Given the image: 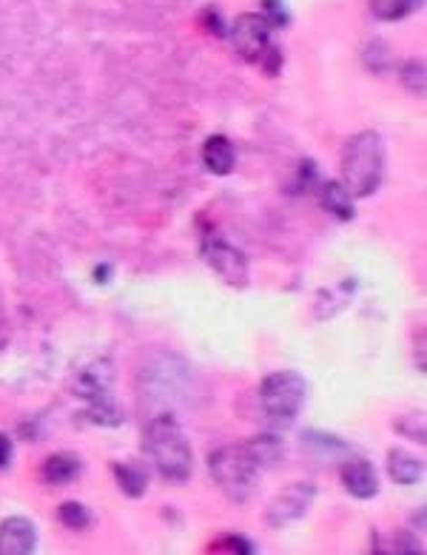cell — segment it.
<instances>
[{
    "instance_id": "obj_10",
    "label": "cell",
    "mask_w": 427,
    "mask_h": 555,
    "mask_svg": "<svg viewBox=\"0 0 427 555\" xmlns=\"http://www.w3.org/2000/svg\"><path fill=\"white\" fill-rule=\"evenodd\" d=\"M342 484H345V490H348L354 499L368 501V499H374L376 492H379L376 467L368 459H351L348 464L342 467Z\"/></svg>"
},
{
    "instance_id": "obj_25",
    "label": "cell",
    "mask_w": 427,
    "mask_h": 555,
    "mask_svg": "<svg viewBox=\"0 0 427 555\" xmlns=\"http://www.w3.org/2000/svg\"><path fill=\"white\" fill-rule=\"evenodd\" d=\"M202 17H206V26L214 29V34H226V24H222V20H219V12H217V9L202 12Z\"/></svg>"
},
{
    "instance_id": "obj_1",
    "label": "cell",
    "mask_w": 427,
    "mask_h": 555,
    "mask_svg": "<svg viewBox=\"0 0 427 555\" xmlns=\"http://www.w3.org/2000/svg\"><path fill=\"white\" fill-rule=\"evenodd\" d=\"M384 177V140L379 131H359L342 154V185L354 200L374 197Z\"/></svg>"
},
{
    "instance_id": "obj_15",
    "label": "cell",
    "mask_w": 427,
    "mask_h": 555,
    "mask_svg": "<svg viewBox=\"0 0 427 555\" xmlns=\"http://www.w3.org/2000/svg\"><path fill=\"white\" fill-rule=\"evenodd\" d=\"M114 479L129 499H140L149 490V472L140 464H114Z\"/></svg>"
},
{
    "instance_id": "obj_23",
    "label": "cell",
    "mask_w": 427,
    "mask_h": 555,
    "mask_svg": "<svg viewBox=\"0 0 427 555\" xmlns=\"http://www.w3.org/2000/svg\"><path fill=\"white\" fill-rule=\"evenodd\" d=\"M257 547L248 541V539H242V536H222L217 539L214 544H209V552H237V555H251Z\"/></svg>"
},
{
    "instance_id": "obj_22",
    "label": "cell",
    "mask_w": 427,
    "mask_h": 555,
    "mask_svg": "<svg viewBox=\"0 0 427 555\" xmlns=\"http://www.w3.org/2000/svg\"><path fill=\"white\" fill-rule=\"evenodd\" d=\"M399 77H402V86L408 92L424 94V63H422V60H411V63H404Z\"/></svg>"
},
{
    "instance_id": "obj_11",
    "label": "cell",
    "mask_w": 427,
    "mask_h": 555,
    "mask_svg": "<svg viewBox=\"0 0 427 555\" xmlns=\"http://www.w3.org/2000/svg\"><path fill=\"white\" fill-rule=\"evenodd\" d=\"M202 160H206V169L217 177H226L234 171V162H237V151H234V142L222 134H214L206 140L202 146Z\"/></svg>"
},
{
    "instance_id": "obj_5",
    "label": "cell",
    "mask_w": 427,
    "mask_h": 555,
    "mask_svg": "<svg viewBox=\"0 0 427 555\" xmlns=\"http://www.w3.org/2000/svg\"><path fill=\"white\" fill-rule=\"evenodd\" d=\"M228 37H231L234 52L242 60H248V63H262V60L268 57V52L274 49L268 20L262 15H254V12L239 15L228 26Z\"/></svg>"
},
{
    "instance_id": "obj_17",
    "label": "cell",
    "mask_w": 427,
    "mask_h": 555,
    "mask_svg": "<svg viewBox=\"0 0 427 555\" xmlns=\"http://www.w3.org/2000/svg\"><path fill=\"white\" fill-rule=\"evenodd\" d=\"M422 6V0H371V15L382 24H396V20L411 17Z\"/></svg>"
},
{
    "instance_id": "obj_28",
    "label": "cell",
    "mask_w": 427,
    "mask_h": 555,
    "mask_svg": "<svg viewBox=\"0 0 427 555\" xmlns=\"http://www.w3.org/2000/svg\"><path fill=\"white\" fill-rule=\"evenodd\" d=\"M6 342H9V339H6V331H4V327H0V351H4V347H6Z\"/></svg>"
},
{
    "instance_id": "obj_4",
    "label": "cell",
    "mask_w": 427,
    "mask_h": 555,
    "mask_svg": "<svg viewBox=\"0 0 427 555\" xmlns=\"http://www.w3.org/2000/svg\"><path fill=\"white\" fill-rule=\"evenodd\" d=\"M308 396V382L296 370H277L259 385V407L271 422H291Z\"/></svg>"
},
{
    "instance_id": "obj_21",
    "label": "cell",
    "mask_w": 427,
    "mask_h": 555,
    "mask_svg": "<svg viewBox=\"0 0 427 555\" xmlns=\"http://www.w3.org/2000/svg\"><path fill=\"white\" fill-rule=\"evenodd\" d=\"M393 427H396V433H402L404 439H411V442H416V444H424V439H427V433H424V414L419 410V414H408V416H399L396 422H393Z\"/></svg>"
},
{
    "instance_id": "obj_18",
    "label": "cell",
    "mask_w": 427,
    "mask_h": 555,
    "mask_svg": "<svg viewBox=\"0 0 427 555\" xmlns=\"http://www.w3.org/2000/svg\"><path fill=\"white\" fill-rule=\"evenodd\" d=\"M86 419L100 424V427H117L126 422V414L120 410L109 396H100V399H92L89 407H86Z\"/></svg>"
},
{
    "instance_id": "obj_16",
    "label": "cell",
    "mask_w": 427,
    "mask_h": 555,
    "mask_svg": "<svg viewBox=\"0 0 427 555\" xmlns=\"http://www.w3.org/2000/svg\"><path fill=\"white\" fill-rule=\"evenodd\" d=\"M248 450L254 453V459L259 462V467H274L282 462V453H285V444L277 433H259L257 439L246 442Z\"/></svg>"
},
{
    "instance_id": "obj_26",
    "label": "cell",
    "mask_w": 427,
    "mask_h": 555,
    "mask_svg": "<svg viewBox=\"0 0 427 555\" xmlns=\"http://www.w3.org/2000/svg\"><path fill=\"white\" fill-rule=\"evenodd\" d=\"M12 462V442L0 433V467H6Z\"/></svg>"
},
{
    "instance_id": "obj_6",
    "label": "cell",
    "mask_w": 427,
    "mask_h": 555,
    "mask_svg": "<svg viewBox=\"0 0 427 555\" xmlns=\"http://www.w3.org/2000/svg\"><path fill=\"white\" fill-rule=\"evenodd\" d=\"M314 499H316V487L311 482H294L288 487H282L266 510L268 527H288L299 521L311 510Z\"/></svg>"
},
{
    "instance_id": "obj_24",
    "label": "cell",
    "mask_w": 427,
    "mask_h": 555,
    "mask_svg": "<svg viewBox=\"0 0 427 555\" xmlns=\"http://www.w3.org/2000/svg\"><path fill=\"white\" fill-rule=\"evenodd\" d=\"M262 17L268 20L271 29L274 26H288V20H291L288 9H285L279 0H262Z\"/></svg>"
},
{
    "instance_id": "obj_20",
    "label": "cell",
    "mask_w": 427,
    "mask_h": 555,
    "mask_svg": "<svg viewBox=\"0 0 427 555\" xmlns=\"http://www.w3.org/2000/svg\"><path fill=\"white\" fill-rule=\"evenodd\" d=\"M57 521L63 524L66 530H86L92 524V512L80 504V501H66L57 507Z\"/></svg>"
},
{
    "instance_id": "obj_12",
    "label": "cell",
    "mask_w": 427,
    "mask_h": 555,
    "mask_svg": "<svg viewBox=\"0 0 427 555\" xmlns=\"http://www.w3.org/2000/svg\"><path fill=\"white\" fill-rule=\"evenodd\" d=\"M322 209L331 211V214H334L336 219H342V222H348V219L356 217L354 197H351V191L342 185V180L322 182Z\"/></svg>"
},
{
    "instance_id": "obj_3",
    "label": "cell",
    "mask_w": 427,
    "mask_h": 555,
    "mask_svg": "<svg viewBox=\"0 0 427 555\" xmlns=\"http://www.w3.org/2000/svg\"><path fill=\"white\" fill-rule=\"evenodd\" d=\"M259 462L248 450V444H228L219 447L209 459V472L214 484L226 492V496L237 504L248 501L254 496V490L259 484Z\"/></svg>"
},
{
    "instance_id": "obj_19",
    "label": "cell",
    "mask_w": 427,
    "mask_h": 555,
    "mask_svg": "<svg viewBox=\"0 0 427 555\" xmlns=\"http://www.w3.org/2000/svg\"><path fill=\"white\" fill-rule=\"evenodd\" d=\"M302 444L308 447V453L311 456H339V453H345V442H339L336 436H325V433H319V430H308V433L302 436Z\"/></svg>"
},
{
    "instance_id": "obj_27",
    "label": "cell",
    "mask_w": 427,
    "mask_h": 555,
    "mask_svg": "<svg viewBox=\"0 0 427 555\" xmlns=\"http://www.w3.org/2000/svg\"><path fill=\"white\" fill-rule=\"evenodd\" d=\"M109 271H112L109 265H100V268L94 271V279H97V282H106V279H109Z\"/></svg>"
},
{
    "instance_id": "obj_13",
    "label": "cell",
    "mask_w": 427,
    "mask_h": 555,
    "mask_svg": "<svg viewBox=\"0 0 427 555\" xmlns=\"http://www.w3.org/2000/svg\"><path fill=\"white\" fill-rule=\"evenodd\" d=\"M388 472L396 484H416L424 476V462L411 456L408 450L393 447L388 453Z\"/></svg>"
},
{
    "instance_id": "obj_14",
    "label": "cell",
    "mask_w": 427,
    "mask_h": 555,
    "mask_svg": "<svg viewBox=\"0 0 427 555\" xmlns=\"http://www.w3.org/2000/svg\"><path fill=\"white\" fill-rule=\"evenodd\" d=\"M80 470H83V464H80L77 456L72 453H54L44 462V467H40V472H44V479L49 484H72Z\"/></svg>"
},
{
    "instance_id": "obj_9",
    "label": "cell",
    "mask_w": 427,
    "mask_h": 555,
    "mask_svg": "<svg viewBox=\"0 0 427 555\" xmlns=\"http://www.w3.org/2000/svg\"><path fill=\"white\" fill-rule=\"evenodd\" d=\"M37 550V530L24 516L0 521V555H32Z\"/></svg>"
},
{
    "instance_id": "obj_2",
    "label": "cell",
    "mask_w": 427,
    "mask_h": 555,
    "mask_svg": "<svg viewBox=\"0 0 427 555\" xmlns=\"http://www.w3.org/2000/svg\"><path fill=\"white\" fill-rule=\"evenodd\" d=\"M146 450L160 470L162 479L174 484H182L191 479L194 459H191V444L182 436V427L171 414H160L146 427Z\"/></svg>"
},
{
    "instance_id": "obj_7",
    "label": "cell",
    "mask_w": 427,
    "mask_h": 555,
    "mask_svg": "<svg viewBox=\"0 0 427 555\" xmlns=\"http://www.w3.org/2000/svg\"><path fill=\"white\" fill-rule=\"evenodd\" d=\"M202 257L217 271V277L222 282H228L234 287H246L248 285V259L239 248L228 245L226 239H209L202 245Z\"/></svg>"
},
{
    "instance_id": "obj_8",
    "label": "cell",
    "mask_w": 427,
    "mask_h": 555,
    "mask_svg": "<svg viewBox=\"0 0 427 555\" xmlns=\"http://www.w3.org/2000/svg\"><path fill=\"white\" fill-rule=\"evenodd\" d=\"M114 379V365L109 359H97L89 362L86 367H80L74 379H72V394L77 399H100V396H109V387Z\"/></svg>"
}]
</instances>
